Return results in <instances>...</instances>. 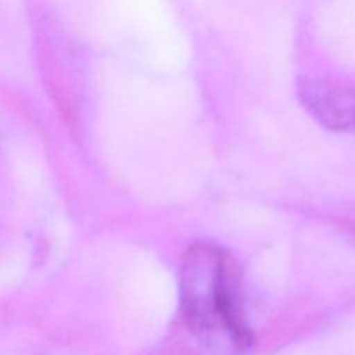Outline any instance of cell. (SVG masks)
I'll return each mask as SVG.
<instances>
[{
  "label": "cell",
  "instance_id": "obj_1",
  "mask_svg": "<svg viewBox=\"0 0 355 355\" xmlns=\"http://www.w3.org/2000/svg\"><path fill=\"white\" fill-rule=\"evenodd\" d=\"M180 309L191 335L217 355H250L255 338L243 318L229 257L198 241L187 248L179 276Z\"/></svg>",
  "mask_w": 355,
  "mask_h": 355
},
{
  "label": "cell",
  "instance_id": "obj_2",
  "mask_svg": "<svg viewBox=\"0 0 355 355\" xmlns=\"http://www.w3.org/2000/svg\"><path fill=\"white\" fill-rule=\"evenodd\" d=\"M302 103L309 107L315 120L333 130L355 128V83L302 82Z\"/></svg>",
  "mask_w": 355,
  "mask_h": 355
}]
</instances>
